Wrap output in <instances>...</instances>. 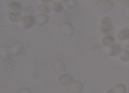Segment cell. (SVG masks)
Wrapping results in <instances>:
<instances>
[{
	"label": "cell",
	"instance_id": "7",
	"mask_svg": "<svg viewBox=\"0 0 129 93\" xmlns=\"http://www.w3.org/2000/svg\"><path fill=\"white\" fill-rule=\"evenodd\" d=\"M73 80V77L68 74H65L61 75L59 79V83L63 86H67L70 85L72 82Z\"/></svg>",
	"mask_w": 129,
	"mask_h": 93
},
{
	"label": "cell",
	"instance_id": "25",
	"mask_svg": "<svg viewBox=\"0 0 129 93\" xmlns=\"http://www.w3.org/2000/svg\"><path fill=\"white\" fill-rule=\"evenodd\" d=\"M107 93H114L112 88L109 89L107 91Z\"/></svg>",
	"mask_w": 129,
	"mask_h": 93
},
{
	"label": "cell",
	"instance_id": "26",
	"mask_svg": "<svg viewBox=\"0 0 129 93\" xmlns=\"http://www.w3.org/2000/svg\"><path fill=\"white\" fill-rule=\"evenodd\" d=\"M52 0H42V1L46 3H49L51 2Z\"/></svg>",
	"mask_w": 129,
	"mask_h": 93
},
{
	"label": "cell",
	"instance_id": "8",
	"mask_svg": "<svg viewBox=\"0 0 129 93\" xmlns=\"http://www.w3.org/2000/svg\"><path fill=\"white\" fill-rule=\"evenodd\" d=\"M54 71L57 73H61L65 70L66 66L63 60L61 59H57L54 63Z\"/></svg>",
	"mask_w": 129,
	"mask_h": 93
},
{
	"label": "cell",
	"instance_id": "13",
	"mask_svg": "<svg viewBox=\"0 0 129 93\" xmlns=\"http://www.w3.org/2000/svg\"><path fill=\"white\" fill-rule=\"evenodd\" d=\"M121 51L120 45L118 44H115L111 47L110 54L112 56H116Z\"/></svg>",
	"mask_w": 129,
	"mask_h": 93
},
{
	"label": "cell",
	"instance_id": "15",
	"mask_svg": "<svg viewBox=\"0 0 129 93\" xmlns=\"http://www.w3.org/2000/svg\"><path fill=\"white\" fill-rule=\"evenodd\" d=\"M111 88L114 93H125L126 89L125 86L121 84H116Z\"/></svg>",
	"mask_w": 129,
	"mask_h": 93
},
{
	"label": "cell",
	"instance_id": "19",
	"mask_svg": "<svg viewBox=\"0 0 129 93\" xmlns=\"http://www.w3.org/2000/svg\"><path fill=\"white\" fill-rule=\"evenodd\" d=\"M0 54L1 58L3 60L8 58L9 55L8 48L4 46H2L0 48Z\"/></svg>",
	"mask_w": 129,
	"mask_h": 93
},
{
	"label": "cell",
	"instance_id": "2",
	"mask_svg": "<svg viewBox=\"0 0 129 93\" xmlns=\"http://www.w3.org/2000/svg\"><path fill=\"white\" fill-rule=\"evenodd\" d=\"M22 49V46L20 43L14 42L8 48L9 55L12 56L17 55L21 52Z\"/></svg>",
	"mask_w": 129,
	"mask_h": 93
},
{
	"label": "cell",
	"instance_id": "20",
	"mask_svg": "<svg viewBox=\"0 0 129 93\" xmlns=\"http://www.w3.org/2000/svg\"><path fill=\"white\" fill-rule=\"evenodd\" d=\"M52 7L54 10L57 12H60L63 9V6L62 3L58 1L53 3Z\"/></svg>",
	"mask_w": 129,
	"mask_h": 93
},
{
	"label": "cell",
	"instance_id": "6",
	"mask_svg": "<svg viewBox=\"0 0 129 93\" xmlns=\"http://www.w3.org/2000/svg\"><path fill=\"white\" fill-rule=\"evenodd\" d=\"M23 9L22 5L16 2L10 4L8 7V10L9 13L20 14Z\"/></svg>",
	"mask_w": 129,
	"mask_h": 93
},
{
	"label": "cell",
	"instance_id": "17",
	"mask_svg": "<svg viewBox=\"0 0 129 93\" xmlns=\"http://www.w3.org/2000/svg\"><path fill=\"white\" fill-rule=\"evenodd\" d=\"M119 57L123 61H128L129 60V51L126 49L121 50L119 53Z\"/></svg>",
	"mask_w": 129,
	"mask_h": 93
},
{
	"label": "cell",
	"instance_id": "18",
	"mask_svg": "<svg viewBox=\"0 0 129 93\" xmlns=\"http://www.w3.org/2000/svg\"><path fill=\"white\" fill-rule=\"evenodd\" d=\"M9 18L10 20L12 22L17 23L21 21L22 16L20 14L9 13Z\"/></svg>",
	"mask_w": 129,
	"mask_h": 93
},
{
	"label": "cell",
	"instance_id": "5",
	"mask_svg": "<svg viewBox=\"0 0 129 93\" xmlns=\"http://www.w3.org/2000/svg\"><path fill=\"white\" fill-rule=\"evenodd\" d=\"M83 85L80 81H76L72 82L69 87V93H80L82 90Z\"/></svg>",
	"mask_w": 129,
	"mask_h": 93
},
{
	"label": "cell",
	"instance_id": "10",
	"mask_svg": "<svg viewBox=\"0 0 129 93\" xmlns=\"http://www.w3.org/2000/svg\"><path fill=\"white\" fill-rule=\"evenodd\" d=\"M35 21L38 24L44 25L49 21V18L48 15L44 13H40L36 15L35 17Z\"/></svg>",
	"mask_w": 129,
	"mask_h": 93
},
{
	"label": "cell",
	"instance_id": "14",
	"mask_svg": "<svg viewBox=\"0 0 129 93\" xmlns=\"http://www.w3.org/2000/svg\"><path fill=\"white\" fill-rule=\"evenodd\" d=\"M38 8L40 12L44 13H49L51 11V6L48 4H41L39 5Z\"/></svg>",
	"mask_w": 129,
	"mask_h": 93
},
{
	"label": "cell",
	"instance_id": "16",
	"mask_svg": "<svg viewBox=\"0 0 129 93\" xmlns=\"http://www.w3.org/2000/svg\"><path fill=\"white\" fill-rule=\"evenodd\" d=\"M119 39L121 40H124L129 38V29H124L121 30L118 34Z\"/></svg>",
	"mask_w": 129,
	"mask_h": 93
},
{
	"label": "cell",
	"instance_id": "22",
	"mask_svg": "<svg viewBox=\"0 0 129 93\" xmlns=\"http://www.w3.org/2000/svg\"><path fill=\"white\" fill-rule=\"evenodd\" d=\"M65 1L66 6L70 9L76 7L78 3L76 0H66Z\"/></svg>",
	"mask_w": 129,
	"mask_h": 93
},
{
	"label": "cell",
	"instance_id": "9",
	"mask_svg": "<svg viewBox=\"0 0 129 93\" xmlns=\"http://www.w3.org/2000/svg\"><path fill=\"white\" fill-rule=\"evenodd\" d=\"M62 31L65 34L68 36L73 35L75 30L73 26L70 23L65 22L62 24Z\"/></svg>",
	"mask_w": 129,
	"mask_h": 93
},
{
	"label": "cell",
	"instance_id": "1",
	"mask_svg": "<svg viewBox=\"0 0 129 93\" xmlns=\"http://www.w3.org/2000/svg\"><path fill=\"white\" fill-rule=\"evenodd\" d=\"M96 6L98 9L103 11H110L114 7L113 3L108 0H99L96 3Z\"/></svg>",
	"mask_w": 129,
	"mask_h": 93
},
{
	"label": "cell",
	"instance_id": "21",
	"mask_svg": "<svg viewBox=\"0 0 129 93\" xmlns=\"http://www.w3.org/2000/svg\"><path fill=\"white\" fill-rule=\"evenodd\" d=\"M24 12L27 16H32L34 13V8L30 6H26L24 10Z\"/></svg>",
	"mask_w": 129,
	"mask_h": 93
},
{
	"label": "cell",
	"instance_id": "23",
	"mask_svg": "<svg viewBox=\"0 0 129 93\" xmlns=\"http://www.w3.org/2000/svg\"><path fill=\"white\" fill-rule=\"evenodd\" d=\"M18 93H31L30 90L27 88L22 87L19 88Z\"/></svg>",
	"mask_w": 129,
	"mask_h": 93
},
{
	"label": "cell",
	"instance_id": "3",
	"mask_svg": "<svg viewBox=\"0 0 129 93\" xmlns=\"http://www.w3.org/2000/svg\"><path fill=\"white\" fill-rule=\"evenodd\" d=\"M22 26L24 28H29L34 25L35 20L32 16L25 15L22 16L21 20Z\"/></svg>",
	"mask_w": 129,
	"mask_h": 93
},
{
	"label": "cell",
	"instance_id": "12",
	"mask_svg": "<svg viewBox=\"0 0 129 93\" xmlns=\"http://www.w3.org/2000/svg\"><path fill=\"white\" fill-rule=\"evenodd\" d=\"M115 41V38L111 36H108L104 37L102 40L103 44L107 47L112 46Z\"/></svg>",
	"mask_w": 129,
	"mask_h": 93
},
{
	"label": "cell",
	"instance_id": "11",
	"mask_svg": "<svg viewBox=\"0 0 129 93\" xmlns=\"http://www.w3.org/2000/svg\"><path fill=\"white\" fill-rule=\"evenodd\" d=\"M2 64L5 68L8 69L13 68L16 65L15 62L14 60L8 58L3 60Z\"/></svg>",
	"mask_w": 129,
	"mask_h": 93
},
{
	"label": "cell",
	"instance_id": "4",
	"mask_svg": "<svg viewBox=\"0 0 129 93\" xmlns=\"http://www.w3.org/2000/svg\"><path fill=\"white\" fill-rule=\"evenodd\" d=\"M101 25L102 31L104 32H107L110 30L112 27V21L109 17H105L102 19Z\"/></svg>",
	"mask_w": 129,
	"mask_h": 93
},
{
	"label": "cell",
	"instance_id": "24",
	"mask_svg": "<svg viewBox=\"0 0 129 93\" xmlns=\"http://www.w3.org/2000/svg\"><path fill=\"white\" fill-rule=\"evenodd\" d=\"M124 14L125 17L129 19V6L125 9L124 11Z\"/></svg>",
	"mask_w": 129,
	"mask_h": 93
}]
</instances>
